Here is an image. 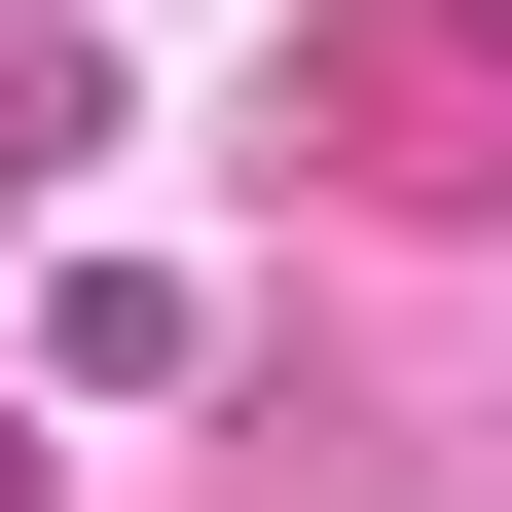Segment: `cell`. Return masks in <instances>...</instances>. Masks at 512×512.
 <instances>
[{
    "instance_id": "obj_1",
    "label": "cell",
    "mask_w": 512,
    "mask_h": 512,
    "mask_svg": "<svg viewBox=\"0 0 512 512\" xmlns=\"http://www.w3.org/2000/svg\"><path fill=\"white\" fill-rule=\"evenodd\" d=\"M366 110H439V37H366ZM476 110H512V0H476Z\"/></svg>"
},
{
    "instance_id": "obj_2",
    "label": "cell",
    "mask_w": 512,
    "mask_h": 512,
    "mask_svg": "<svg viewBox=\"0 0 512 512\" xmlns=\"http://www.w3.org/2000/svg\"><path fill=\"white\" fill-rule=\"evenodd\" d=\"M0 512H37V476H0Z\"/></svg>"
}]
</instances>
